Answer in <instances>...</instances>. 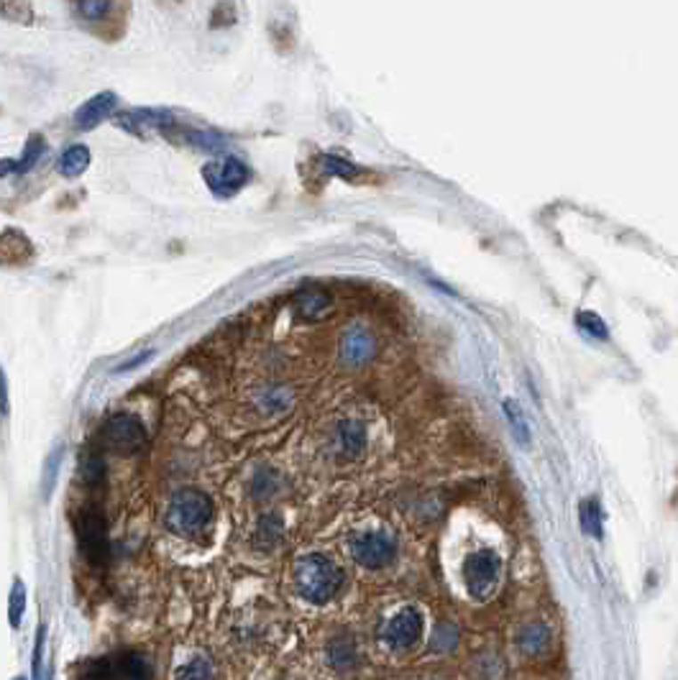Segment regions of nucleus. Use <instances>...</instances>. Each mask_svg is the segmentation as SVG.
<instances>
[{"instance_id":"1","label":"nucleus","mask_w":678,"mask_h":680,"mask_svg":"<svg viewBox=\"0 0 678 680\" xmlns=\"http://www.w3.org/2000/svg\"><path fill=\"white\" fill-rule=\"evenodd\" d=\"M295 586L297 594L310 604H326L343 586V571L330 557L312 553L295 563Z\"/></svg>"},{"instance_id":"30","label":"nucleus","mask_w":678,"mask_h":680,"mask_svg":"<svg viewBox=\"0 0 678 680\" xmlns=\"http://www.w3.org/2000/svg\"><path fill=\"white\" fill-rule=\"evenodd\" d=\"M44 635L46 629L36 632V644H34V680H42V652H44Z\"/></svg>"},{"instance_id":"4","label":"nucleus","mask_w":678,"mask_h":680,"mask_svg":"<svg viewBox=\"0 0 678 680\" xmlns=\"http://www.w3.org/2000/svg\"><path fill=\"white\" fill-rule=\"evenodd\" d=\"M77 545H80L87 563H93V565L108 563V556H110L108 527H105L103 512H98L95 507H85L77 516Z\"/></svg>"},{"instance_id":"8","label":"nucleus","mask_w":678,"mask_h":680,"mask_svg":"<svg viewBox=\"0 0 678 680\" xmlns=\"http://www.w3.org/2000/svg\"><path fill=\"white\" fill-rule=\"evenodd\" d=\"M206 177L210 180V187H213L218 195L228 197V195L238 192L241 187L246 185L248 169H246V164L241 162V159H236V156H228L226 162H223L221 166H207Z\"/></svg>"},{"instance_id":"32","label":"nucleus","mask_w":678,"mask_h":680,"mask_svg":"<svg viewBox=\"0 0 678 680\" xmlns=\"http://www.w3.org/2000/svg\"><path fill=\"white\" fill-rule=\"evenodd\" d=\"M151 356H154V351L139 353V356H133V358H131V361H125L124 366H118V369H116V373L131 372V369H136V366H139V364H146V361H149V358H151Z\"/></svg>"},{"instance_id":"24","label":"nucleus","mask_w":678,"mask_h":680,"mask_svg":"<svg viewBox=\"0 0 678 680\" xmlns=\"http://www.w3.org/2000/svg\"><path fill=\"white\" fill-rule=\"evenodd\" d=\"M44 148H46V144H44L42 136H31V141H28V146H26L23 156L16 162V172H28L31 166L39 162V156L44 154Z\"/></svg>"},{"instance_id":"14","label":"nucleus","mask_w":678,"mask_h":680,"mask_svg":"<svg viewBox=\"0 0 678 680\" xmlns=\"http://www.w3.org/2000/svg\"><path fill=\"white\" fill-rule=\"evenodd\" d=\"M282 535H285V522H282V516L269 512V515L262 516L259 524H256L254 545H256L259 550H271V548H277V542L282 540Z\"/></svg>"},{"instance_id":"17","label":"nucleus","mask_w":678,"mask_h":680,"mask_svg":"<svg viewBox=\"0 0 678 680\" xmlns=\"http://www.w3.org/2000/svg\"><path fill=\"white\" fill-rule=\"evenodd\" d=\"M548 642H551V632H548L543 624H528V627H522V629H520V635H517V644H520V650H522V652H528V655L543 652Z\"/></svg>"},{"instance_id":"33","label":"nucleus","mask_w":678,"mask_h":680,"mask_svg":"<svg viewBox=\"0 0 678 680\" xmlns=\"http://www.w3.org/2000/svg\"><path fill=\"white\" fill-rule=\"evenodd\" d=\"M11 172H16V162L13 159H0V177H5Z\"/></svg>"},{"instance_id":"3","label":"nucleus","mask_w":678,"mask_h":680,"mask_svg":"<svg viewBox=\"0 0 678 680\" xmlns=\"http://www.w3.org/2000/svg\"><path fill=\"white\" fill-rule=\"evenodd\" d=\"M146 440H149V435H146L141 417L131 412L113 414L101 430V445L105 451L118 455L139 453L141 448H146Z\"/></svg>"},{"instance_id":"18","label":"nucleus","mask_w":678,"mask_h":680,"mask_svg":"<svg viewBox=\"0 0 678 680\" xmlns=\"http://www.w3.org/2000/svg\"><path fill=\"white\" fill-rule=\"evenodd\" d=\"M578 516H581V527L584 532L592 537H601V507L596 499H586L578 507Z\"/></svg>"},{"instance_id":"29","label":"nucleus","mask_w":678,"mask_h":680,"mask_svg":"<svg viewBox=\"0 0 678 680\" xmlns=\"http://www.w3.org/2000/svg\"><path fill=\"white\" fill-rule=\"evenodd\" d=\"M77 11L83 13L87 21H95V19H101V16H105V13L110 11V3H101V0H95V3H80Z\"/></svg>"},{"instance_id":"9","label":"nucleus","mask_w":678,"mask_h":680,"mask_svg":"<svg viewBox=\"0 0 678 680\" xmlns=\"http://www.w3.org/2000/svg\"><path fill=\"white\" fill-rule=\"evenodd\" d=\"M118 105V98L116 92H101L95 98H90L87 103L80 105V110L75 113V125L80 131H93L95 125H101L116 110Z\"/></svg>"},{"instance_id":"6","label":"nucleus","mask_w":678,"mask_h":680,"mask_svg":"<svg viewBox=\"0 0 678 680\" xmlns=\"http://www.w3.org/2000/svg\"><path fill=\"white\" fill-rule=\"evenodd\" d=\"M499 576V557L492 550L472 553L464 563V578L473 598H487Z\"/></svg>"},{"instance_id":"25","label":"nucleus","mask_w":678,"mask_h":680,"mask_svg":"<svg viewBox=\"0 0 678 680\" xmlns=\"http://www.w3.org/2000/svg\"><path fill=\"white\" fill-rule=\"evenodd\" d=\"M576 325L584 330V332H589L592 338H607V325H604V320L601 317H596L594 312H578L576 315Z\"/></svg>"},{"instance_id":"26","label":"nucleus","mask_w":678,"mask_h":680,"mask_svg":"<svg viewBox=\"0 0 678 680\" xmlns=\"http://www.w3.org/2000/svg\"><path fill=\"white\" fill-rule=\"evenodd\" d=\"M80 474H83L85 484H98L105 474L103 458H101V455H85Z\"/></svg>"},{"instance_id":"23","label":"nucleus","mask_w":678,"mask_h":680,"mask_svg":"<svg viewBox=\"0 0 678 680\" xmlns=\"http://www.w3.org/2000/svg\"><path fill=\"white\" fill-rule=\"evenodd\" d=\"M458 642V632L453 624H438L435 632H432V650L435 652H451Z\"/></svg>"},{"instance_id":"27","label":"nucleus","mask_w":678,"mask_h":680,"mask_svg":"<svg viewBox=\"0 0 678 680\" xmlns=\"http://www.w3.org/2000/svg\"><path fill=\"white\" fill-rule=\"evenodd\" d=\"M116 678V670L110 668V662L105 660H98V662H90L83 670V678L80 680H113Z\"/></svg>"},{"instance_id":"13","label":"nucleus","mask_w":678,"mask_h":680,"mask_svg":"<svg viewBox=\"0 0 678 680\" xmlns=\"http://www.w3.org/2000/svg\"><path fill=\"white\" fill-rule=\"evenodd\" d=\"M116 676L124 680H151V662L141 652H124L116 660Z\"/></svg>"},{"instance_id":"31","label":"nucleus","mask_w":678,"mask_h":680,"mask_svg":"<svg viewBox=\"0 0 678 680\" xmlns=\"http://www.w3.org/2000/svg\"><path fill=\"white\" fill-rule=\"evenodd\" d=\"M11 412V399H8V381H5V372L0 369V414Z\"/></svg>"},{"instance_id":"12","label":"nucleus","mask_w":678,"mask_h":680,"mask_svg":"<svg viewBox=\"0 0 678 680\" xmlns=\"http://www.w3.org/2000/svg\"><path fill=\"white\" fill-rule=\"evenodd\" d=\"M295 309L305 320H320L330 309V294L323 287H303L295 294Z\"/></svg>"},{"instance_id":"21","label":"nucleus","mask_w":678,"mask_h":680,"mask_svg":"<svg viewBox=\"0 0 678 680\" xmlns=\"http://www.w3.org/2000/svg\"><path fill=\"white\" fill-rule=\"evenodd\" d=\"M320 164L323 169L333 174V177H341V180H353L359 174V166L349 162V159H341V156H333V154H326L320 156Z\"/></svg>"},{"instance_id":"16","label":"nucleus","mask_w":678,"mask_h":680,"mask_svg":"<svg viewBox=\"0 0 678 680\" xmlns=\"http://www.w3.org/2000/svg\"><path fill=\"white\" fill-rule=\"evenodd\" d=\"M23 251H31L28 241L23 238L19 230H5L0 236V264H21L26 256H21Z\"/></svg>"},{"instance_id":"34","label":"nucleus","mask_w":678,"mask_h":680,"mask_svg":"<svg viewBox=\"0 0 678 680\" xmlns=\"http://www.w3.org/2000/svg\"><path fill=\"white\" fill-rule=\"evenodd\" d=\"M16 680H26V678H16Z\"/></svg>"},{"instance_id":"5","label":"nucleus","mask_w":678,"mask_h":680,"mask_svg":"<svg viewBox=\"0 0 678 680\" xmlns=\"http://www.w3.org/2000/svg\"><path fill=\"white\" fill-rule=\"evenodd\" d=\"M397 553V545L387 532H361L351 540V556L359 565L369 568V571H379L387 568Z\"/></svg>"},{"instance_id":"7","label":"nucleus","mask_w":678,"mask_h":680,"mask_svg":"<svg viewBox=\"0 0 678 680\" xmlns=\"http://www.w3.org/2000/svg\"><path fill=\"white\" fill-rule=\"evenodd\" d=\"M420 635H423V617L412 606L394 614L384 627V642L391 650H410L420 642Z\"/></svg>"},{"instance_id":"28","label":"nucleus","mask_w":678,"mask_h":680,"mask_svg":"<svg viewBox=\"0 0 678 680\" xmlns=\"http://www.w3.org/2000/svg\"><path fill=\"white\" fill-rule=\"evenodd\" d=\"M504 412L510 414V422L514 425V435L528 445L530 443V433H528V422H525V417L520 414V410L514 407L513 402H504Z\"/></svg>"},{"instance_id":"11","label":"nucleus","mask_w":678,"mask_h":680,"mask_svg":"<svg viewBox=\"0 0 678 680\" xmlns=\"http://www.w3.org/2000/svg\"><path fill=\"white\" fill-rule=\"evenodd\" d=\"M335 448L346 460H353L367 448V428L356 420H346L335 430Z\"/></svg>"},{"instance_id":"22","label":"nucleus","mask_w":678,"mask_h":680,"mask_svg":"<svg viewBox=\"0 0 678 680\" xmlns=\"http://www.w3.org/2000/svg\"><path fill=\"white\" fill-rule=\"evenodd\" d=\"M26 612V588L23 583L16 578L13 588H11V604H8V617H11V627H19Z\"/></svg>"},{"instance_id":"2","label":"nucleus","mask_w":678,"mask_h":680,"mask_svg":"<svg viewBox=\"0 0 678 680\" xmlns=\"http://www.w3.org/2000/svg\"><path fill=\"white\" fill-rule=\"evenodd\" d=\"M210 519H213V501L206 492H198V489L177 492L166 507V527L174 535H200L210 524Z\"/></svg>"},{"instance_id":"19","label":"nucleus","mask_w":678,"mask_h":680,"mask_svg":"<svg viewBox=\"0 0 678 680\" xmlns=\"http://www.w3.org/2000/svg\"><path fill=\"white\" fill-rule=\"evenodd\" d=\"M292 402V394L285 387H267L264 392L259 394V404L264 412H285Z\"/></svg>"},{"instance_id":"15","label":"nucleus","mask_w":678,"mask_h":680,"mask_svg":"<svg viewBox=\"0 0 678 680\" xmlns=\"http://www.w3.org/2000/svg\"><path fill=\"white\" fill-rule=\"evenodd\" d=\"M87 166H90V148L83 144H77V146H69L62 156H60V164H57V169H60V174H62V177H69V180H72V177H80Z\"/></svg>"},{"instance_id":"10","label":"nucleus","mask_w":678,"mask_h":680,"mask_svg":"<svg viewBox=\"0 0 678 680\" xmlns=\"http://www.w3.org/2000/svg\"><path fill=\"white\" fill-rule=\"evenodd\" d=\"M374 356V338L364 328H351L341 343V358L349 366H361Z\"/></svg>"},{"instance_id":"20","label":"nucleus","mask_w":678,"mask_h":680,"mask_svg":"<svg viewBox=\"0 0 678 680\" xmlns=\"http://www.w3.org/2000/svg\"><path fill=\"white\" fill-rule=\"evenodd\" d=\"M174 680H213V665L207 658H195L190 660L187 665H182L177 673H174Z\"/></svg>"}]
</instances>
